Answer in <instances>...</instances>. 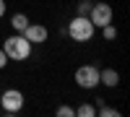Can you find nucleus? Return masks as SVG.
Here are the masks:
<instances>
[{"label":"nucleus","mask_w":130,"mask_h":117,"mask_svg":"<svg viewBox=\"0 0 130 117\" xmlns=\"http://www.w3.org/2000/svg\"><path fill=\"white\" fill-rule=\"evenodd\" d=\"M3 52H5L8 60H16V62L29 60V57H31V42H29L24 34H18V31H16L13 37H5V42H3Z\"/></svg>","instance_id":"obj_1"},{"label":"nucleus","mask_w":130,"mask_h":117,"mask_svg":"<svg viewBox=\"0 0 130 117\" xmlns=\"http://www.w3.org/2000/svg\"><path fill=\"white\" fill-rule=\"evenodd\" d=\"M94 31H96V26L91 24V18L89 16H75L70 24H68V29H65V34H68L73 42H89V39H94Z\"/></svg>","instance_id":"obj_2"},{"label":"nucleus","mask_w":130,"mask_h":117,"mask_svg":"<svg viewBox=\"0 0 130 117\" xmlns=\"http://www.w3.org/2000/svg\"><path fill=\"white\" fill-rule=\"evenodd\" d=\"M24 94H21L18 89H5L3 94H0V107H3L5 114H18L21 109H24Z\"/></svg>","instance_id":"obj_3"},{"label":"nucleus","mask_w":130,"mask_h":117,"mask_svg":"<svg viewBox=\"0 0 130 117\" xmlns=\"http://www.w3.org/2000/svg\"><path fill=\"white\" fill-rule=\"evenodd\" d=\"M89 18H91V24L96 29H102L107 24H112L115 21V13H112V5L109 3H94L91 10H89Z\"/></svg>","instance_id":"obj_4"},{"label":"nucleus","mask_w":130,"mask_h":117,"mask_svg":"<svg viewBox=\"0 0 130 117\" xmlns=\"http://www.w3.org/2000/svg\"><path fill=\"white\" fill-rule=\"evenodd\" d=\"M75 83H78L81 89H96L99 86V68H94V65H81V68H75Z\"/></svg>","instance_id":"obj_5"},{"label":"nucleus","mask_w":130,"mask_h":117,"mask_svg":"<svg viewBox=\"0 0 130 117\" xmlns=\"http://www.w3.org/2000/svg\"><path fill=\"white\" fill-rule=\"evenodd\" d=\"M31 44H42V42H47V37H50V31H47V26H42V24H29L24 31H21Z\"/></svg>","instance_id":"obj_6"},{"label":"nucleus","mask_w":130,"mask_h":117,"mask_svg":"<svg viewBox=\"0 0 130 117\" xmlns=\"http://www.w3.org/2000/svg\"><path fill=\"white\" fill-rule=\"evenodd\" d=\"M99 83H104V86L115 89L117 83H120V73H117L115 68H104V70H99Z\"/></svg>","instance_id":"obj_7"},{"label":"nucleus","mask_w":130,"mask_h":117,"mask_svg":"<svg viewBox=\"0 0 130 117\" xmlns=\"http://www.w3.org/2000/svg\"><path fill=\"white\" fill-rule=\"evenodd\" d=\"M29 24H31V21H29V16H26V13H13V16H10V29L18 31V34H21V31H24Z\"/></svg>","instance_id":"obj_8"},{"label":"nucleus","mask_w":130,"mask_h":117,"mask_svg":"<svg viewBox=\"0 0 130 117\" xmlns=\"http://www.w3.org/2000/svg\"><path fill=\"white\" fill-rule=\"evenodd\" d=\"M75 114L78 117H96V107L94 104H81V107H75Z\"/></svg>","instance_id":"obj_9"},{"label":"nucleus","mask_w":130,"mask_h":117,"mask_svg":"<svg viewBox=\"0 0 130 117\" xmlns=\"http://www.w3.org/2000/svg\"><path fill=\"white\" fill-rule=\"evenodd\" d=\"M102 37H104L107 42H115V39H117V26H115V24L102 26Z\"/></svg>","instance_id":"obj_10"},{"label":"nucleus","mask_w":130,"mask_h":117,"mask_svg":"<svg viewBox=\"0 0 130 117\" xmlns=\"http://www.w3.org/2000/svg\"><path fill=\"white\" fill-rule=\"evenodd\" d=\"M96 114H102V117H120V109H115V107H102L96 109Z\"/></svg>","instance_id":"obj_11"},{"label":"nucleus","mask_w":130,"mask_h":117,"mask_svg":"<svg viewBox=\"0 0 130 117\" xmlns=\"http://www.w3.org/2000/svg\"><path fill=\"white\" fill-rule=\"evenodd\" d=\"M57 117H75V109L73 107H68V104H62V107H57V112H55Z\"/></svg>","instance_id":"obj_12"},{"label":"nucleus","mask_w":130,"mask_h":117,"mask_svg":"<svg viewBox=\"0 0 130 117\" xmlns=\"http://www.w3.org/2000/svg\"><path fill=\"white\" fill-rule=\"evenodd\" d=\"M91 0H81V3H78V16H89V10H91Z\"/></svg>","instance_id":"obj_13"},{"label":"nucleus","mask_w":130,"mask_h":117,"mask_svg":"<svg viewBox=\"0 0 130 117\" xmlns=\"http://www.w3.org/2000/svg\"><path fill=\"white\" fill-rule=\"evenodd\" d=\"M8 65V57H5V52H3V47H0V70H3Z\"/></svg>","instance_id":"obj_14"},{"label":"nucleus","mask_w":130,"mask_h":117,"mask_svg":"<svg viewBox=\"0 0 130 117\" xmlns=\"http://www.w3.org/2000/svg\"><path fill=\"white\" fill-rule=\"evenodd\" d=\"M5 16V0H0V18Z\"/></svg>","instance_id":"obj_15"}]
</instances>
